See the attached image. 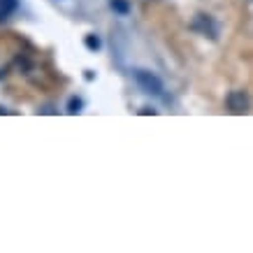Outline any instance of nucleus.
Masks as SVG:
<instances>
[{"mask_svg":"<svg viewBox=\"0 0 253 253\" xmlns=\"http://www.w3.org/2000/svg\"><path fill=\"white\" fill-rule=\"evenodd\" d=\"M249 107H251V100H249V95L244 91H232L228 95V109L232 114H246Z\"/></svg>","mask_w":253,"mask_h":253,"instance_id":"nucleus-2","label":"nucleus"},{"mask_svg":"<svg viewBox=\"0 0 253 253\" xmlns=\"http://www.w3.org/2000/svg\"><path fill=\"white\" fill-rule=\"evenodd\" d=\"M70 114H77V112H82V100L79 98H72L70 100V109H68Z\"/></svg>","mask_w":253,"mask_h":253,"instance_id":"nucleus-6","label":"nucleus"},{"mask_svg":"<svg viewBox=\"0 0 253 253\" xmlns=\"http://www.w3.org/2000/svg\"><path fill=\"white\" fill-rule=\"evenodd\" d=\"M139 114H156V109H149V107H144V109H142V112H139Z\"/></svg>","mask_w":253,"mask_h":253,"instance_id":"nucleus-7","label":"nucleus"},{"mask_svg":"<svg viewBox=\"0 0 253 253\" xmlns=\"http://www.w3.org/2000/svg\"><path fill=\"white\" fill-rule=\"evenodd\" d=\"M84 44L88 46L91 51H98V49H100V44H102V42H100V38H98V35H86V38H84Z\"/></svg>","mask_w":253,"mask_h":253,"instance_id":"nucleus-5","label":"nucleus"},{"mask_svg":"<svg viewBox=\"0 0 253 253\" xmlns=\"http://www.w3.org/2000/svg\"><path fill=\"white\" fill-rule=\"evenodd\" d=\"M109 7L114 9L116 14L126 16L128 12H130V2H128V0H109Z\"/></svg>","mask_w":253,"mask_h":253,"instance_id":"nucleus-4","label":"nucleus"},{"mask_svg":"<svg viewBox=\"0 0 253 253\" xmlns=\"http://www.w3.org/2000/svg\"><path fill=\"white\" fill-rule=\"evenodd\" d=\"M135 79H137V84L146 93H151V95H161L163 93V82L156 77L154 72H149V70H135Z\"/></svg>","mask_w":253,"mask_h":253,"instance_id":"nucleus-1","label":"nucleus"},{"mask_svg":"<svg viewBox=\"0 0 253 253\" xmlns=\"http://www.w3.org/2000/svg\"><path fill=\"white\" fill-rule=\"evenodd\" d=\"M16 7H19L16 0H0V21H5Z\"/></svg>","mask_w":253,"mask_h":253,"instance_id":"nucleus-3","label":"nucleus"}]
</instances>
